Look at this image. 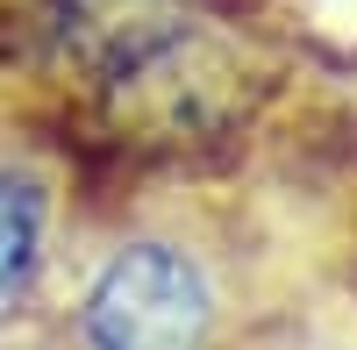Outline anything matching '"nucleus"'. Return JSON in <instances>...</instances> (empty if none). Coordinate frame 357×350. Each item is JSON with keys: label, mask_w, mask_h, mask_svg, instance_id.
Instances as JSON below:
<instances>
[{"label": "nucleus", "mask_w": 357, "mask_h": 350, "mask_svg": "<svg viewBox=\"0 0 357 350\" xmlns=\"http://www.w3.org/2000/svg\"><path fill=\"white\" fill-rule=\"evenodd\" d=\"M50 350H229L243 336L229 250L207 222L151 208L65 257L43 307Z\"/></svg>", "instance_id": "obj_1"}, {"label": "nucleus", "mask_w": 357, "mask_h": 350, "mask_svg": "<svg viewBox=\"0 0 357 350\" xmlns=\"http://www.w3.org/2000/svg\"><path fill=\"white\" fill-rule=\"evenodd\" d=\"M65 272V208L36 158L0 151V329L43 314Z\"/></svg>", "instance_id": "obj_2"}, {"label": "nucleus", "mask_w": 357, "mask_h": 350, "mask_svg": "<svg viewBox=\"0 0 357 350\" xmlns=\"http://www.w3.org/2000/svg\"><path fill=\"white\" fill-rule=\"evenodd\" d=\"M229 350H357V307H286L243 329Z\"/></svg>", "instance_id": "obj_3"}]
</instances>
